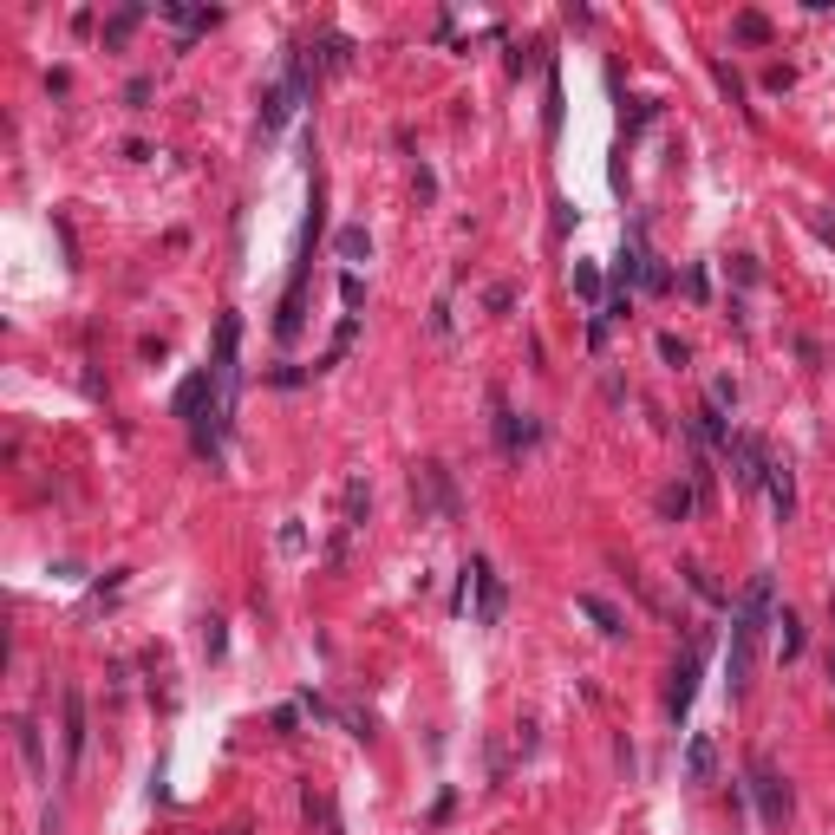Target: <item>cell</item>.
Masks as SVG:
<instances>
[{
	"label": "cell",
	"instance_id": "26",
	"mask_svg": "<svg viewBox=\"0 0 835 835\" xmlns=\"http://www.w3.org/2000/svg\"><path fill=\"white\" fill-rule=\"evenodd\" d=\"M353 340H359V314H346V320H340V333H333V346H327V366H340Z\"/></svg>",
	"mask_w": 835,
	"mask_h": 835
},
{
	"label": "cell",
	"instance_id": "10",
	"mask_svg": "<svg viewBox=\"0 0 835 835\" xmlns=\"http://www.w3.org/2000/svg\"><path fill=\"white\" fill-rule=\"evenodd\" d=\"M764 490H770V509H777V522H790V516H796V470H790V457H770Z\"/></svg>",
	"mask_w": 835,
	"mask_h": 835
},
{
	"label": "cell",
	"instance_id": "27",
	"mask_svg": "<svg viewBox=\"0 0 835 835\" xmlns=\"http://www.w3.org/2000/svg\"><path fill=\"white\" fill-rule=\"evenodd\" d=\"M777 627H783V666H790V659L803 653V620H796L790 607H783V620H777Z\"/></svg>",
	"mask_w": 835,
	"mask_h": 835
},
{
	"label": "cell",
	"instance_id": "29",
	"mask_svg": "<svg viewBox=\"0 0 835 835\" xmlns=\"http://www.w3.org/2000/svg\"><path fill=\"white\" fill-rule=\"evenodd\" d=\"M659 359H666V366H692V346H685L679 333H659Z\"/></svg>",
	"mask_w": 835,
	"mask_h": 835
},
{
	"label": "cell",
	"instance_id": "22",
	"mask_svg": "<svg viewBox=\"0 0 835 835\" xmlns=\"http://www.w3.org/2000/svg\"><path fill=\"white\" fill-rule=\"evenodd\" d=\"M679 575H685V588L699 594V601H712V607H731V601H725V588H718V581H712V575H705V568H699V562H685V568H679Z\"/></svg>",
	"mask_w": 835,
	"mask_h": 835
},
{
	"label": "cell",
	"instance_id": "36",
	"mask_svg": "<svg viewBox=\"0 0 835 835\" xmlns=\"http://www.w3.org/2000/svg\"><path fill=\"white\" fill-rule=\"evenodd\" d=\"M575 229V203H568V196H555V235H568Z\"/></svg>",
	"mask_w": 835,
	"mask_h": 835
},
{
	"label": "cell",
	"instance_id": "21",
	"mask_svg": "<svg viewBox=\"0 0 835 835\" xmlns=\"http://www.w3.org/2000/svg\"><path fill=\"white\" fill-rule=\"evenodd\" d=\"M542 131H548V144L562 137V72L548 66V105H542Z\"/></svg>",
	"mask_w": 835,
	"mask_h": 835
},
{
	"label": "cell",
	"instance_id": "12",
	"mask_svg": "<svg viewBox=\"0 0 835 835\" xmlns=\"http://www.w3.org/2000/svg\"><path fill=\"white\" fill-rule=\"evenodd\" d=\"M157 14H164L170 27H183V33H209L222 20L216 7H183V0H157Z\"/></svg>",
	"mask_w": 835,
	"mask_h": 835
},
{
	"label": "cell",
	"instance_id": "17",
	"mask_svg": "<svg viewBox=\"0 0 835 835\" xmlns=\"http://www.w3.org/2000/svg\"><path fill=\"white\" fill-rule=\"evenodd\" d=\"M144 14H151V7H137V0H131V7H118V14L105 20V53H118V46L137 33V20H144Z\"/></svg>",
	"mask_w": 835,
	"mask_h": 835
},
{
	"label": "cell",
	"instance_id": "1",
	"mask_svg": "<svg viewBox=\"0 0 835 835\" xmlns=\"http://www.w3.org/2000/svg\"><path fill=\"white\" fill-rule=\"evenodd\" d=\"M770 601H777V581L757 575L751 588L738 594V607H731V653H725V685H731V699H738L744 685H751L757 640H764V627H770Z\"/></svg>",
	"mask_w": 835,
	"mask_h": 835
},
{
	"label": "cell",
	"instance_id": "15",
	"mask_svg": "<svg viewBox=\"0 0 835 835\" xmlns=\"http://www.w3.org/2000/svg\"><path fill=\"white\" fill-rule=\"evenodd\" d=\"M14 731H20V757H27V777H33V783H46V744H40V725H33V718H14Z\"/></svg>",
	"mask_w": 835,
	"mask_h": 835
},
{
	"label": "cell",
	"instance_id": "18",
	"mask_svg": "<svg viewBox=\"0 0 835 835\" xmlns=\"http://www.w3.org/2000/svg\"><path fill=\"white\" fill-rule=\"evenodd\" d=\"M346 66H353V40H346V33H320L314 72H346Z\"/></svg>",
	"mask_w": 835,
	"mask_h": 835
},
{
	"label": "cell",
	"instance_id": "14",
	"mask_svg": "<svg viewBox=\"0 0 835 835\" xmlns=\"http://www.w3.org/2000/svg\"><path fill=\"white\" fill-rule=\"evenodd\" d=\"M692 509H699V490H692V477H679V483H666V490H659V516H666V522H685Z\"/></svg>",
	"mask_w": 835,
	"mask_h": 835
},
{
	"label": "cell",
	"instance_id": "4",
	"mask_svg": "<svg viewBox=\"0 0 835 835\" xmlns=\"http://www.w3.org/2000/svg\"><path fill=\"white\" fill-rule=\"evenodd\" d=\"M725 464H731V477H738V490H764V470H770L764 438H751V431H731Z\"/></svg>",
	"mask_w": 835,
	"mask_h": 835
},
{
	"label": "cell",
	"instance_id": "40",
	"mask_svg": "<svg viewBox=\"0 0 835 835\" xmlns=\"http://www.w3.org/2000/svg\"><path fill=\"white\" fill-rule=\"evenodd\" d=\"M829 614H835V594H829Z\"/></svg>",
	"mask_w": 835,
	"mask_h": 835
},
{
	"label": "cell",
	"instance_id": "35",
	"mask_svg": "<svg viewBox=\"0 0 835 835\" xmlns=\"http://www.w3.org/2000/svg\"><path fill=\"white\" fill-rule=\"evenodd\" d=\"M685 294H692V301H712V281H705V268L685 274Z\"/></svg>",
	"mask_w": 835,
	"mask_h": 835
},
{
	"label": "cell",
	"instance_id": "13",
	"mask_svg": "<svg viewBox=\"0 0 835 835\" xmlns=\"http://www.w3.org/2000/svg\"><path fill=\"white\" fill-rule=\"evenodd\" d=\"M575 607H581V614H588L601 633H607V640H620V633H627V614H620L614 601H601V594H575Z\"/></svg>",
	"mask_w": 835,
	"mask_h": 835
},
{
	"label": "cell",
	"instance_id": "25",
	"mask_svg": "<svg viewBox=\"0 0 835 835\" xmlns=\"http://www.w3.org/2000/svg\"><path fill=\"white\" fill-rule=\"evenodd\" d=\"M575 294H581V301L594 307V314H601V307H607V301H601V274H594L588 261H575Z\"/></svg>",
	"mask_w": 835,
	"mask_h": 835
},
{
	"label": "cell",
	"instance_id": "8",
	"mask_svg": "<svg viewBox=\"0 0 835 835\" xmlns=\"http://www.w3.org/2000/svg\"><path fill=\"white\" fill-rule=\"evenodd\" d=\"M646 268H653V255H646V229L633 222L627 242H620V255H614V281H620V294H633V281H646Z\"/></svg>",
	"mask_w": 835,
	"mask_h": 835
},
{
	"label": "cell",
	"instance_id": "7",
	"mask_svg": "<svg viewBox=\"0 0 835 835\" xmlns=\"http://www.w3.org/2000/svg\"><path fill=\"white\" fill-rule=\"evenodd\" d=\"M470 575H477V627L503 620V575L490 568V555H470Z\"/></svg>",
	"mask_w": 835,
	"mask_h": 835
},
{
	"label": "cell",
	"instance_id": "3",
	"mask_svg": "<svg viewBox=\"0 0 835 835\" xmlns=\"http://www.w3.org/2000/svg\"><path fill=\"white\" fill-rule=\"evenodd\" d=\"M705 646H712V633H692V646H685V653H679V666H672V685H666V718H672V725H679V718L692 712V692H699Z\"/></svg>",
	"mask_w": 835,
	"mask_h": 835
},
{
	"label": "cell",
	"instance_id": "34",
	"mask_svg": "<svg viewBox=\"0 0 835 835\" xmlns=\"http://www.w3.org/2000/svg\"><path fill=\"white\" fill-rule=\"evenodd\" d=\"M712 405L731 411V405H738V385H731V379H712Z\"/></svg>",
	"mask_w": 835,
	"mask_h": 835
},
{
	"label": "cell",
	"instance_id": "20",
	"mask_svg": "<svg viewBox=\"0 0 835 835\" xmlns=\"http://www.w3.org/2000/svg\"><path fill=\"white\" fill-rule=\"evenodd\" d=\"M712 770H718L712 738H692V751H685V777H692V783H712Z\"/></svg>",
	"mask_w": 835,
	"mask_h": 835
},
{
	"label": "cell",
	"instance_id": "9",
	"mask_svg": "<svg viewBox=\"0 0 835 835\" xmlns=\"http://www.w3.org/2000/svg\"><path fill=\"white\" fill-rule=\"evenodd\" d=\"M209 398H216V379H209V366L203 372H190V379L177 385V398H170V411H177L183 425H196V418H203V405Z\"/></svg>",
	"mask_w": 835,
	"mask_h": 835
},
{
	"label": "cell",
	"instance_id": "28",
	"mask_svg": "<svg viewBox=\"0 0 835 835\" xmlns=\"http://www.w3.org/2000/svg\"><path fill=\"white\" fill-rule=\"evenodd\" d=\"M653 111H659L653 98H633V111H620V131H627V137H633V131H646V124H653Z\"/></svg>",
	"mask_w": 835,
	"mask_h": 835
},
{
	"label": "cell",
	"instance_id": "19",
	"mask_svg": "<svg viewBox=\"0 0 835 835\" xmlns=\"http://www.w3.org/2000/svg\"><path fill=\"white\" fill-rule=\"evenodd\" d=\"M301 803H307V822H320V835H340V809H333L327 790H314V783H307Z\"/></svg>",
	"mask_w": 835,
	"mask_h": 835
},
{
	"label": "cell",
	"instance_id": "38",
	"mask_svg": "<svg viewBox=\"0 0 835 835\" xmlns=\"http://www.w3.org/2000/svg\"><path fill=\"white\" fill-rule=\"evenodd\" d=\"M294 725H301V712H294V705H281V712H274V731H281V738H294Z\"/></svg>",
	"mask_w": 835,
	"mask_h": 835
},
{
	"label": "cell",
	"instance_id": "33",
	"mask_svg": "<svg viewBox=\"0 0 835 835\" xmlns=\"http://www.w3.org/2000/svg\"><path fill=\"white\" fill-rule=\"evenodd\" d=\"M509 301H516V288H503V281H496V288H483V307H490V314H503Z\"/></svg>",
	"mask_w": 835,
	"mask_h": 835
},
{
	"label": "cell",
	"instance_id": "31",
	"mask_svg": "<svg viewBox=\"0 0 835 835\" xmlns=\"http://www.w3.org/2000/svg\"><path fill=\"white\" fill-rule=\"evenodd\" d=\"M124 105H131V111H144V105H151V79H144V72H137V79L124 85Z\"/></svg>",
	"mask_w": 835,
	"mask_h": 835
},
{
	"label": "cell",
	"instance_id": "24",
	"mask_svg": "<svg viewBox=\"0 0 835 835\" xmlns=\"http://www.w3.org/2000/svg\"><path fill=\"white\" fill-rule=\"evenodd\" d=\"M731 33H738L744 46H770V20L764 14H738V20H731Z\"/></svg>",
	"mask_w": 835,
	"mask_h": 835
},
{
	"label": "cell",
	"instance_id": "16",
	"mask_svg": "<svg viewBox=\"0 0 835 835\" xmlns=\"http://www.w3.org/2000/svg\"><path fill=\"white\" fill-rule=\"evenodd\" d=\"M692 438H699V444H712V451H725V444H731V418H725L718 405H705L699 418H692Z\"/></svg>",
	"mask_w": 835,
	"mask_h": 835
},
{
	"label": "cell",
	"instance_id": "5",
	"mask_svg": "<svg viewBox=\"0 0 835 835\" xmlns=\"http://www.w3.org/2000/svg\"><path fill=\"white\" fill-rule=\"evenodd\" d=\"M751 790H757V816H764V822H783L796 809L790 783L777 777V764H770V757H751Z\"/></svg>",
	"mask_w": 835,
	"mask_h": 835
},
{
	"label": "cell",
	"instance_id": "41",
	"mask_svg": "<svg viewBox=\"0 0 835 835\" xmlns=\"http://www.w3.org/2000/svg\"><path fill=\"white\" fill-rule=\"evenodd\" d=\"M229 835H248V829H229Z\"/></svg>",
	"mask_w": 835,
	"mask_h": 835
},
{
	"label": "cell",
	"instance_id": "39",
	"mask_svg": "<svg viewBox=\"0 0 835 835\" xmlns=\"http://www.w3.org/2000/svg\"><path fill=\"white\" fill-rule=\"evenodd\" d=\"M829 679H835V646H829Z\"/></svg>",
	"mask_w": 835,
	"mask_h": 835
},
{
	"label": "cell",
	"instance_id": "2",
	"mask_svg": "<svg viewBox=\"0 0 835 835\" xmlns=\"http://www.w3.org/2000/svg\"><path fill=\"white\" fill-rule=\"evenodd\" d=\"M411 509H418V522H457L464 516V496H457V477L451 464H418L411 470Z\"/></svg>",
	"mask_w": 835,
	"mask_h": 835
},
{
	"label": "cell",
	"instance_id": "30",
	"mask_svg": "<svg viewBox=\"0 0 835 835\" xmlns=\"http://www.w3.org/2000/svg\"><path fill=\"white\" fill-rule=\"evenodd\" d=\"M340 301L353 307V314H359V307H366V281H359V274H340Z\"/></svg>",
	"mask_w": 835,
	"mask_h": 835
},
{
	"label": "cell",
	"instance_id": "37",
	"mask_svg": "<svg viewBox=\"0 0 835 835\" xmlns=\"http://www.w3.org/2000/svg\"><path fill=\"white\" fill-rule=\"evenodd\" d=\"M281 548H288V555H301V548H307V529H301V522H288V529H281Z\"/></svg>",
	"mask_w": 835,
	"mask_h": 835
},
{
	"label": "cell",
	"instance_id": "32",
	"mask_svg": "<svg viewBox=\"0 0 835 835\" xmlns=\"http://www.w3.org/2000/svg\"><path fill=\"white\" fill-rule=\"evenodd\" d=\"M222 646H229V633H222V620H209V627H203V653L222 659Z\"/></svg>",
	"mask_w": 835,
	"mask_h": 835
},
{
	"label": "cell",
	"instance_id": "6",
	"mask_svg": "<svg viewBox=\"0 0 835 835\" xmlns=\"http://www.w3.org/2000/svg\"><path fill=\"white\" fill-rule=\"evenodd\" d=\"M490 411H496V451H503V457H522L529 444H542V425L522 418V411H509L503 392H490Z\"/></svg>",
	"mask_w": 835,
	"mask_h": 835
},
{
	"label": "cell",
	"instance_id": "23",
	"mask_svg": "<svg viewBox=\"0 0 835 835\" xmlns=\"http://www.w3.org/2000/svg\"><path fill=\"white\" fill-rule=\"evenodd\" d=\"M333 255L340 261H372V235L366 229H340L333 235Z\"/></svg>",
	"mask_w": 835,
	"mask_h": 835
},
{
	"label": "cell",
	"instance_id": "11",
	"mask_svg": "<svg viewBox=\"0 0 835 835\" xmlns=\"http://www.w3.org/2000/svg\"><path fill=\"white\" fill-rule=\"evenodd\" d=\"M79 757H85V699L66 692V777H79Z\"/></svg>",
	"mask_w": 835,
	"mask_h": 835
}]
</instances>
